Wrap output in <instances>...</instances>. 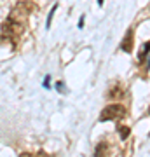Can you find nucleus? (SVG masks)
Returning <instances> with one entry per match:
<instances>
[{
    "label": "nucleus",
    "instance_id": "20e7f679",
    "mask_svg": "<svg viewBox=\"0 0 150 157\" xmlns=\"http://www.w3.org/2000/svg\"><path fill=\"white\" fill-rule=\"evenodd\" d=\"M121 49H122L124 52H131V51H133V28L128 30L126 37H124L122 42H121Z\"/></svg>",
    "mask_w": 150,
    "mask_h": 157
},
{
    "label": "nucleus",
    "instance_id": "0eeeda50",
    "mask_svg": "<svg viewBox=\"0 0 150 157\" xmlns=\"http://www.w3.org/2000/svg\"><path fill=\"white\" fill-rule=\"evenodd\" d=\"M148 51H150V42H147V45H145L143 49H141V52H140V61H143L145 58H147Z\"/></svg>",
    "mask_w": 150,
    "mask_h": 157
},
{
    "label": "nucleus",
    "instance_id": "1a4fd4ad",
    "mask_svg": "<svg viewBox=\"0 0 150 157\" xmlns=\"http://www.w3.org/2000/svg\"><path fill=\"white\" fill-rule=\"evenodd\" d=\"M56 9H58V6H54L52 9H51V12H49V16H47V28H51V21H52V16H54V12H56Z\"/></svg>",
    "mask_w": 150,
    "mask_h": 157
},
{
    "label": "nucleus",
    "instance_id": "7ed1b4c3",
    "mask_svg": "<svg viewBox=\"0 0 150 157\" xmlns=\"http://www.w3.org/2000/svg\"><path fill=\"white\" fill-rule=\"evenodd\" d=\"M35 9H37V7H35V4H32V2H19V6H16L11 11V16H9V17L19 21V17L25 19V17H26L32 11H35Z\"/></svg>",
    "mask_w": 150,
    "mask_h": 157
},
{
    "label": "nucleus",
    "instance_id": "9d476101",
    "mask_svg": "<svg viewBox=\"0 0 150 157\" xmlns=\"http://www.w3.org/2000/svg\"><path fill=\"white\" fill-rule=\"evenodd\" d=\"M84 26V17H80V21H79V28H82Z\"/></svg>",
    "mask_w": 150,
    "mask_h": 157
},
{
    "label": "nucleus",
    "instance_id": "f8f14e48",
    "mask_svg": "<svg viewBox=\"0 0 150 157\" xmlns=\"http://www.w3.org/2000/svg\"><path fill=\"white\" fill-rule=\"evenodd\" d=\"M148 68H150V56H148Z\"/></svg>",
    "mask_w": 150,
    "mask_h": 157
},
{
    "label": "nucleus",
    "instance_id": "f257e3e1",
    "mask_svg": "<svg viewBox=\"0 0 150 157\" xmlns=\"http://www.w3.org/2000/svg\"><path fill=\"white\" fill-rule=\"evenodd\" d=\"M2 32H4V35H6L7 39L14 42L17 37H21V33H23V25H21L19 21H16V19L9 17V19L4 23V26H2Z\"/></svg>",
    "mask_w": 150,
    "mask_h": 157
},
{
    "label": "nucleus",
    "instance_id": "f03ea898",
    "mask_svg": "<svg viewBox=\"0 0 150 157\" xmlns=\"http://www.w3.org/2000/svg\"><path fill=\"white\" fill-rule=\"evenodd\" d=\"M126 117V108L122 105H108L106 108H103V112L100 115V121L101 122H106V121H112V119H124Z\"/></svg>",
    "mask_w": 150,
    "mask_h": 157
},
{
    "label": "nucleus",
    "instance_id": "423d86ee",
    "mask_svg": "<svg viewBox=\"0 0 150 157\" xmlns=\"http://www.w3.org/2000/svg\"><path fill=\"white\" fill-rule=\"evenodd\" d=\"M117 129H119V135H121L122 140H126V138L131 135V128H128V126H119Z\"/></svg>",
    "mask_w": 150,
    "mask_h": 157
},
{
    "label": "nucleus",
    "instance_id": "6e6552de",
    "mask_svg": "<svg viewBox=\"0 0 150 157\" xmlns=\"http://www.w3.org/2000/svg\"><path fill=\"white\" fill-rule=\"evenodd\" d=\"M105 152H106V145L101 141L100 145L96 147V152H94V154H96V155H101V154H105Z\"/></svg>",
    "mask_w": 150,
    "mask_h": 157
},
{
    "label": "nucleus",
    "instance_id": "39448f33",
    "mask_svg": "<svg viewBox=\"0 0 150 157\" xmlns=\"http://www.w3.org/2000/svg\"><path fill=\"white\" fill-rule=\"evenodd\" d=\"M122 94V89H121V86H112V89L108 91V98L110 100H115V98H119V96Z\"/></svg>",
    "mask_w": 150,
    "mask_h": 157
},
{
    "label": "nucleus",
    "instance_id": "9b49d317",
    "mask_svg": "<svg viewBox=\"0 0 150 157\" xmlns=\"http://www.w3.org/2000/svg\"><path fill=\"white\" fill-rule=\"evenodd\" d=\"M98 4H100V6H103V0H98Z\"/></svg>",
    "mask_w": 150,
    "mask_h": 157
}]
</instances>
